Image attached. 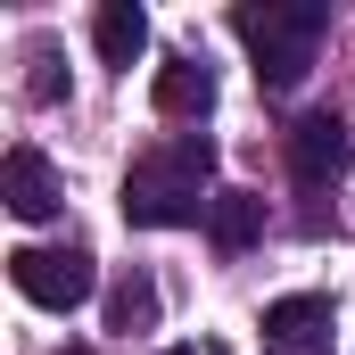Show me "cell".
<instances>
[{
	"label": "cell",
	"instance_id": "1",
	"mask_svg": "<svg viewBox=\"0 0 355 355\" xmlns=\"http://www.w3.org/2000/svg\"><path fill=\"white\" fill-rule=\"evenodd\" d=\"M215 141L207 132H174L166 149H149L132 174H124V223L132 232H182V223H207L215 207Z\"/></svg>",
	"mask_w": 355,
	"mask_h": 355
},
{
	"label": "cell",
	"instance_id": "2",
	"mask_svg": "<svg viewBox=\"0 0 355 355\" xmlns=\"http://www.w3.org/2000/svg\"><path fill=\"white\" fill-rule=\"evenodd\" d=\"M232 33L257 50V83L265 91H297L314 75V50L331 33V8L322 0H240L232 8Z\"/></svg>",
	"mask_w": 355,
	"mask_h": 355
},
{
	"label": "cell",
	"instance_id": "3",
	"mask_svg": "<svg viewBox=\"0 0 355 355\" xmlns=\"http://www.w3.org/2000/svg\"><path fill=\"white\" fill-rule=\"evenodd\" d=\"M8 281H17V297L42 306V314H75L91 289H99L91 248H8Z\"/></svg>",
	"mask_w": 355,
	"mask_h": 355
},
{
	"label": "cell",
	"instance_id": "4",
	"mask_svg": "<svg viewBox=\"0 0 355 355\" xmlns=\"http://www.w3.org/2000/svg\"><path fill=\"white\" fill-rule=\"evenodd\" d=\"M347 149H355V132L339 124V107H314V116L289 124V174L306 182V190H322V182L347 174Z\"/></svg>",
	"mask_w": 355,
	"mask_h": 355
},
{
	"label": "cell",
	"instance_id": "5",
	"mask_svg": "<svg viewBox=\"0 0 355 355\" xmlns=\"http://www.w3.org/2000/svg\"><path fill=\"white\" fill-rule=\"evenodd\" d=\"M0 198H8V215H17V223H50V215L67 207V182H58V166L25 141V149H8V157H0Z\"/></svg>",
	"mask_w": 355,
	"mask_h": 355
},
{
	"label": "cell",
	"instance_id": "6",
	"mask_svg": "<svg viewBox=\"0 0 355 355\" xmlns=\"http://www.w3.org/2000/svg\"><path fill=\"white\" fill-rule=\"evenodd\" d=\"M322 331H331V297H314V289L265 306V347H322Z\"/></svg>",
	"mask_w": 355,
	"mask_h": 355
},
{
	"label": "cell",
	"instance_id": "7",
	"mask_svg": "<svg viewBox=\"0 0 355 355\" xmlns=\"http://www.w3.org/2000/svg\"><path fill=\"white\" fill-rule=\"evenodd\" d=\"M91 42H99L107 67H132V58L149 50V8H141V0H107V8L91 17Z\"/></svg>",
	"mask_w": 355,
	"mask_h": 355
},
{
	"label": "cell",
	"instance_id": "8",
	"mask_svg": "<svg viewBox=\"0 0 355 355\" xmlns=\"http://www.w3.org/2000/svg\"><path fill=\"white\" fill-rule=\"evenodd\" d=\"M207 232H215V248H223V257L257 248V240H265V198H257V190H215Z\"/></svg>",
	"mask_w": 355,
	"mask_h": 355
},
{
	"label": "cell",
	"instance_id": "9",
	"mask_svg": "<svg viewBox=\"0 0 355 355\" xmlns=\"http://www.w3.org/2000/svg\"><path fill=\"white\" fill-rule=\"evenodd\" d=\"M215 107V67L207 58H166L157 67V116H207Z\"/></svg>",
	"mask_w": 355,
	"mask_h": 355
},
{
	"label": "cell",
	"instance_id": "10",
	"mask_svg": "<svg viewBox=\"0 0 355 355\" xmlns=\"http://www.w3.org/2000/svg\"><path fill=\"white\" fill-rule=\"evenodd\" d=\"M107 331H124V339H141V331H157V281L132 265L116 289H107Z\"/></svg>",
	"mask_w": 355,
	"mask_h": 355
},
{
	"label": "cell",
	"instance_id": "11",
	"mask_svg": "<svg viewBox=\"0 0 355 355\" xmlns=\"http://www.w3.org/2000/svg\"><path fill=\"white\" fill-rule=\"evenodd\" d=\"M25 67H33V75H25V99H33V107H58V99H67V75H58V42H50V33H33V42H25Z\"/></svg>",
	"mask_w": 355,
	"mask_h": 355
},
{
	"label": "cell",
	"instance_id": "12",
	"mask_svg": "<svg viewBox=\"0 0 355 355\" xmlns=\"http://www.w3.org/2000/svg\"><path fill=\"white\" fill-rule=\"evenodd\" d=\"M272 355H322V347H272Z\"/></svg>",
	"mask_w": 355,
	"mask_h": 355
},
{
	"label": "cell",
	"instance_id": "13",
	"mask_svg": "<svg viewBox=\"0 0 355 355\" xmlns=\"http://www.w3.org/2000/svg\"><path fill=\"white\" fill-rule=\"evenodd\" d=\"M198 355H223V347H215V339H207V347H198Z\"/></svg>",
	"mask_w": 355,
	"mask_h": 355
}]
</instances>
